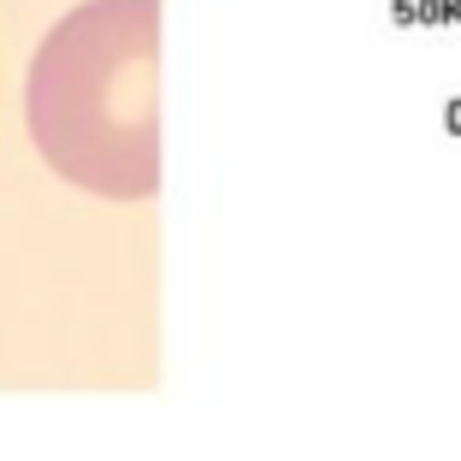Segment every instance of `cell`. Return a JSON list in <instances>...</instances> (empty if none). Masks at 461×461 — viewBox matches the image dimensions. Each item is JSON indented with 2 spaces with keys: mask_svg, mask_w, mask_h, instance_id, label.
<instances>
[{
  "mask_svg": "<svg viewBox=\"0 0 461 461\" xmlns=\"http://www.w3.org/2000/svg\"><path fill=\"white\" fill-rule=\"evenodd\" d=\"M154 0H95L41 41L30 66V136L77 190L142 202L160 184Z\"/></svg>",
  "mask_w": 461,
  "mask_h": 461,
  "instance_id": "obj_1",
  "label": "cell"
}]
</instances>
